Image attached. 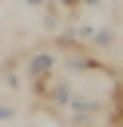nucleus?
<instances>
[{
    "instance_id": "f257e3e1",
    "label": "nucleus",
    "mask_w": 123,
    "mask_h": 127,
    "mask_svg": "<svg viewBox=\"0 0 123 127\" xmlns=\"http://www.w3.org/2000/svg\"><path fill=\"white\" fill-rule=\"evenodd\" d=\"M56 4H60V8H63V12H71V8H79V4H83V0H56Z\"/></svg>"
},
{
    "instance_id": "f03ea898",
    "label": "nucleus",
    "mask_w": 123,
    "mask_h": 127,
    "mask_svg": "<svg viewBox=\"0 0 123 127\" xmlns=\"http://www.w3.org/2000/svg\"><path fill=\"white\" fill-rule=\"evenodd\" d=\"M83 4H91V8H95V4H103V0H83Z\"/></svg>"
}]
</instances>
